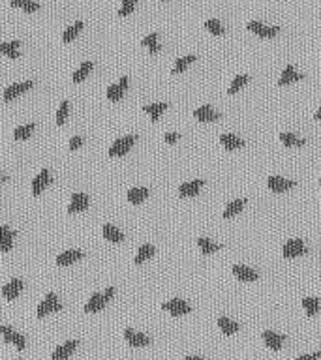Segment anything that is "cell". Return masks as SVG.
Wrapping results in <instances>:
<instances>
[{
	"label": "cell",
	"mask_w": 321,
	"mask_h": 360,
	"mask_svg": "<svg viewBox=\"0 0 321 360\" xmlns=\"http://www.w3.org/2000/svg\"><path fill=\"white\" fill-rule=\"evenodd\" d=\"M23 287H25V283H23V280H19V278H15V280H11L10 283H6V285L2 287V297L6 298V300H15V298L21 295Z\"/></svg>",
	"instance_id": "7"
},
{
	"label": "cell",
	"mask_w": 321,
	"mask_h": 360,
	"mask_svg": "<svg viewBox=\"0 0 321 360\" xmlns=\"http://www.w3.org/2000/svg\"><path fill=\"white\" fill-rule=\"evenodd\" d=\"M278 137L284 147H304V145H306L304 139L297 137V135H293V133H280Z\"/></svg>",
	"instance_id": "31"
},
{
	"label": "cell",
	"mask_w": 321,
	"mask_h": 360,
	"mask_svg": "<svg viewBox=\"0 0 321 360\" xmlns=\"http://www.w3.org/2000/svg\"><path fill=\"white\" fill-rule=\"evenodd\" d=\"M184 360H205V359H201V357H186Z\"/></svg>",
	"instance_id": "51"
},
{
	"label": "cell",
	"mask_w": 321,
	"mask_h": 360,
	"mask_svg": "<svg viewBox=\"0 0 321 360\" xmlns=\"http://www.w3.org/2000/svg\"><path fill=\"white\" fill-rule=\"evenodd\" d=\"M102 295H104V300H106V302H109V300L113 298V295H115V287H107L106 293H102Z\"/></svg>",
	"instance_id": "48"
},
{
	"label": "cell",
	"mask_w": 321,
	"mask_h": 360,
	"mask_svg": "<svg viewBox=\"0 0 321 360\" xmlns=\"http://www.w3.org/2000/svg\"><path fill=\"white\" fill-rule=\"evenodd\" d=\"M244 205H246V199H235V201H231L227 206H225L224 218L225 220H227V218H233L235 214H239V212L244 208Z\"/></svg>",
	"instance_id": "29"
},
{
	"label": "cell",
	"mask_w": 321,
	"mask_h": 360,
	"mask_svg": "<svg viewBox=\"0 0 321 360\" xmlns=\"http://www.w3.org/2000/svg\"><path fill=\"white\" fill-rule=\"evenodd\" d=\"M165 143L167 145H173V143H177L179 141V133H175V131H171V133H165Z\"/></svg>",
	"instance_id": "46"
},
{
	"label": "cell",
	"mask_w": 321,
	"mask_h": 360,
	"mask_svg": "<svg viewBox=\"0 0 321 360\" xmlns=\"http://www.w3.org/2000/svg\"><path fill=\"white\" fill-rule=\"evenodd\" d=\"M321 359V353L318 351V353H310V355H302V357H299L297 360H318Z\"/></svg>",
	"instance_id": "47"
},
{
	"label": "cell",
	"mask_w": 321,
	"mask_h": 360,
	"mask_svg": "<svg viewBox=\"0 0 321 360\" xmlns=\"http://www.w3.org/2000/svg\"><path fill=\"white\" fill-rule=\"evenodd\" d=\"M13 332H15V330L10 329L8 325H2V327H0V334H2V338H4V341H6V343H11Z\"/></svg>",
	"instance_id": "43"
},
{
	"label": "cell",
	"mask_w": 321,
	"mask_h": 360,
	"mask_svg": "<svg viewBox=\"0 0 321 360\" xmlns=\"http://www.w3.org/2000/svg\"><path fill=\"white\" fill-rule=\"evenodd\" d=\"M197 246H199V250L203 252V255H211L222 248L220 244L213 242V240H209V238H199V240H197Z\"/></svg>",
	"instance_id": "33"
},
{
	"label": "cell",
	"mask_w": 321,
	"mask_h": 360,
	"mask_svg": "<svg viewBox=\"0 0 321 360\" xmlns=\"http://www.w3.org/2000/svg\"><path fill=\"white\" fill-rule=\"evenodd\" d=\"M147 197H149V190L147 188H132L128 191V201L132 205H141Z\"/></svg>",
	"instance_id": "27"
},
{
	"label": "cell",
	"mask_w": 321,
	"mask_h": 360,
	"mask_svg": "<svg viewBox=\"0 0 321 360\" xmlns=\"http://www.w3.org/2000/svg\"><path fill=\"white\" fill-rule=\"evenodd\" d=\"M106 96H107V100H109V102H120V100H122V96H124V90H122L118 85H111V86H107Z\"/></svg>",
	"instance_id": "37"
},
{
	"label": "cell",
	"mask_w": 321,
	"mask_h": 360,
	"mask_svg": "<svg viewBox=\"0 0 321 360\" xmlns=\"http://www.w3.org/2000/svg\"><path fill=\"white\" fill-rule=\"evenodd\" d=\"M102 234H104V238L109 240V242L113 244H118L124 240V234L120 229H117L115 225H104V229H102Z\"/></svg>",
	"instance_id": "22"
},
{
	"label": "cell",
	"mask_w": 321,
	"mask_h": 360,
	"mask_svg": "<svg viewBox=\"0 0 321 360\" xmlns=\"http://www.w3.org/2000/svg\"><path fill=\"white\" fill-rule=\"evenodd\" d=\"M32 86H34L32 81H25V83H15V85L8 86V88L4 90V100H6V102H11V100H15L17 96H21V94H25L27 90H30Z\"/></svg>",
	"instance_id": "9"
},
{
	"label": "cell",
	"mask_w": 321,
	"mask_h": 360,
	"mask_svg": "<svg viewBox=\"0 0 321 360\" xmlns=\"http://www.w3.org/2000/svg\"><path fill=\"white\" fill-rule=\"evenodd\" d=\"M193 117L199 122H216V120H220V113H216L211 105H201L193 111Z\"/></svg>",
	"instance_id": "15"
},
{
	"label": "cell",
	"mask_w": 321,
	"mask_h": 360,
	"mask_svg": "<svg viewBox=\"0 0 321 360\" xmlns=\"http://www.w3.org/2000/svg\"><path fill=\"white\" fill-rule=\"evenodd\" d=\"M135 4H137V0H122V4H120V10H118V15H120V17H126V15H130L132 11L135 10Z\"/></svg>",
	"instance_id": "41"
},
{
	"label": "cell",
	"mask_w": 321,
	"mask_h": 360,
	"mask_svg": "<svg viewBox=\"0 0 321 360\" xmlns=\"http://www.w3.org/2000/svg\"><path fill=\"white\" fill-rule=\"evenodd\" d=\"M88 205H90L88 195H85V193H74V195H72V203H70V206H68V214L88 210Z\"/></svg>",
	"instance_id": "12"
},
{
	"label": "cell",
	"mask_w": 321,
	"mask_h": 360,
	"mask_svg": "<svg viewBox=\"0 0 321 360\" xmlns=\"http://www.w3.org/2000/svg\"><path fill=\"white\" fill-rule=\"evenodd\" d=\"M284 339H286L284 334H278V332H274V330H263V341H265V345H267L268 349H272V351L282 349Z\"/></svg>",
	"instance_id": "14"
},
{
	"label": "cell",
	"mask_w": 321,
	"mask_h": 360,
	"mask_svg": "<svg viewBox=\"0 0 321 360\" xmlns=\"http://www.w3.org/2000/svg\"><path fill=\"white\" fill-rule=\"evenodd\" d=\"M4 180H6V175H4V173H0V184H2Z\"/></svg>",
	"instance_id": "53"
},
{
	"label": "cell",
	"mask_w": 321,
	"mask_h": 360,
	"mask_svg": "<svg viewBox=\"0 0 321 360\" xmlns=\"http://www.w3.org/2000/svg\"><path fill=\"white\" fill-rule=\"evenodd\" d=\"M10 4H11V8H23V6L27 4V0H11Z\"/></svg>",
	"instance_id": "49"
},
{
	"label": "cell",
	"mask_w": 321,
	"mask_h": 360,
	"mask_svg": "<svg viewBox=\"0 0 321 360\" xmlns=\"http://www.w3.org/2000/svg\"><path fill=\"white\" fill-rule=\"evenodd\" d=\"M13 240H15V231L8 225H0V250L4 254H8L13 248Z\"/></svg>",
	"instance_id": "13"
},
{
	"label": "cell",
	"mask_w": 321,
	"mask_h": 360,
	"mask_svg": "<svg viewBox=\"0 0 321 360\" xmlns=\"http://www.w3.org/2000/svg\"><path fill=\"white\" fill-rule=\"evenodd\" d=\"M106 300H104V295L102 293H94L90 300L85 304V313H98V311H102L104 308H106Z\"/></svg>",
	"instance_id": "20"
},
{
	"label": "cell",
	"mask_w": 321,
	"mask_h": 360,
	"mask_svg": "<svg viewBox=\"0 0 321 360\" xmlns=\"http://www.w3.org/2000/svg\"><path fill=\"white\" fill-rule=\"evenodd\" d=\"M267 186H268V190L274 191V193H284V191L291 190V188L295 186V182H293V180L282 179V177H268Z\"/></svg>",
	"instance_id": "10"
},
{
	"label": "cell",
	"mask_w": 321,
	"mask_h": 360,
	"mask_svg": "<svg viewBox=\"0 0 321 360\" xmlns=\"http://www.w3.org/2000/svg\"><path fill=\"white\" fill-rule=\"evenodd\" d=\"M220 143H222V147L225 150H237V149H242L244 147V141L241 137H237L233 133H224V135H220Z\"/></svg>",
	"instance_id": "21"
},
{
	"label": "cell",
	"mask_w": 321,
	"mask_h": 360,
	"mask_svg": "<svg viewBox=\"0 0 321 360\" xmlns=\"http://www.w3.org/2000/svg\"><path fill=\"white\" fill-rule=\"evenodd\" d=\"M161 2H169V0H161Z\"/></svg>",
	"instance_id": "54"
},
{
	"label": "cell",
	"mask_w": 321,
	"mask_h": 360,
	"mask_svg": "<svg viewBox=\"0 0 321 360\" xmlns=\"http://www.w3.org/2000/svg\"><path fill=\"white\" fill-rule=\"evenodd\" d=\"M11 345H15V349L17 351H23L27 347V338L19 334V332H13V338H11Z\"/></svg>",
	"instance_id": "42"
},
{
	"label": "cell",
	"mask_w": 321,
	"mask_h": 360,
	"mask_svg": "<svg viewBox=\"0 0 321 360\" xmlns=\"http://www.w3.org/2000/svg\"><path fill=\"white\" fill-rule=\"evenodd\" d=\"M205 180H190V182H184L179 188V195L181 197H195L199 190L203 188Z\"/></svg>",
	"instance_id": "16"
},
{
	"label": "cell",
	"mask_w": 321,
	"mask_h": 360,
	"mask_svg": "<svg viewBox=\"0 0 321 360\" xmlns=\"http://www.w3.org/2000/svg\"><path fill=\"white\" fill-rule=\"evenodd\" d=\"M32 131H34V124H25V126L15 128L13 137H15V141H25V139H28L32 135Z\"/></svg>",
	"instance_id": "36"
},
{
	"label": "cell",
	"mask_w": 321,
	"mask_h": 360,
	"mask_svg": "<svg viewBox=\"0 0 321 360\" xmlns=\"http://www.w3.org/2000/svg\"><path fill=\"white\" fill-rule=\"evenodd\" d=\"M154 246H150V244H143L139 250H137V255H135V265H141V263H145V261H149L150 257L154 255Z\"/></svg>",
	"instance_id": "30"
},
{
	"label": "cell",
	"mask_w": 321,
	"mask_h": 360,
	"mask_svg": "<svg viewBox=\"0 0 321 360\" xmlns=\"http://www.w3.org/2000/svg\"><path fill=\"white\" fill-rule=\"evenodd\" d=\"M218 327H220V330L224 332L225 336H231V334H235L237 330H239V323H235L233 319L218 317Z\"/></svg>",
	"instance_id": "28"
},
{
	"label": "cell",
	"mask_w": 321,
	"mask_h": 360,
	"mask_svg": "<svg viewBox=\"0 0 321 360\" xmlns=\"http://www.w3.org/2000/svg\"><path fill=\"white\" fill-rule=\"evenodd\" d=\"M197 58H195V54H188V56H182V58H179L177 62H175V66H173V74H182L188 66L192 62H195Z\"/></svg>",
	"instance_id": "35"
},
{
	"label": "cell",
	"mask_w": 321,
	"mask_h": 360,
	"mask_svg": "<svg viewBox=\"0 0 321 360\" xmlns=\"http://www.w3.org/2000/svg\"><path fill=\"white\" fill-rule=\"evenodd\" d=\"M77 345H79V341H77V339H70V341H66V343H62V345H58V347L53 351L51 360H68L70 357H72V353L77 349Z\"/></svg>",
	"instance_id": "6"
},
{
	"label": "cell",
	"mask_w": 321,
	"mask_h": 360,
	"mask_svg": "<svg viewBox=\"0 0 321 360\" xmlns=\"http://www.w3.org/2000/svg\"><path fill=\"white\" fill-rule=\"evenodd\" d=\"M60 309H62V304H60L58 297H56L54 293H47L45 298L40 302L38 309H36V315H38V319H43L45 315H49V313H56V311H60Z\"/></svg>",
	"instance_id": "1"
},
{
	"label": "cell",
	"mask_w": 321,
	"mask_h": 360,
	"mask_svg": "<svg viewBox=\"0 0 321 360\" xmlns=\"http://www.w3.org/2000/svg\"><path fill=\"white\" fill-rule=\"evenodd\" d=\"M19 45L21 43L17 42H6V43H0V53L6 54L8 58H11V60H17L19 58Z\"/></svg>",
	"instance_id": "24"
},
{
	"label": "cell",
	"mask_w": 321,
	"mask_h": 360,
	"mask_svg": "<svg viewBox=\"0 0 321 360\" xmlns=\"http://www.w3.org/2000/svg\"><path fill=\"white\" fill-rule=\"evenodd\" d=\"M167 107H169L167 103H152V105H143V111L149 113L152 122H158V118L161 117V113H165Z\"/></svg>",
	"instance_id": "26"
},
{
	"label": "cell",
	"mask_w": 321,
	"mask_h": 360,
	"mask_svg": "<svg viewBox=\"0 0 321 360\" xmlns=\"http://www.w3.org/2000/svg\"><path fill=\"white\" fill-rule=\"evenodd\" d=\"M49 182H51V173H49L47 169H42L40 171V175L32 180V195L34 197L42 195V191L49 186Z\"/></svg>",
	"instance_id": "11"
},
{
	"label": "cell",
	"mask_w": 321,
	"mask_h": 360,
	"mask_svg": "<svg viewBox=\"0 0 321 360\" xmlns=\"http://www.w3.org/2000/svg\"><path fill=\"white\" fill-rule=\"evenodd\" d=\"M79 259H83V252H79V250H68L64 254L56 255V265L70 266L74 265L75 261H79Z\"/></svg>",
	"instance_id": "17"
},
{
	"label": "cell",
	"mask_w": 321,
	"mask_h": 360,
	"mask_svg": "<svg viewBox=\"0 0 321 360\" xmlns=\"http://www.w3.org/2000/svg\"><path fill=\"white\" fill-rule=\"evenodd\" d=\"M302 308L306 309V313H308V317H314V315H318L321 309V300L316 297H306L302 298Z\"/></svg>",
	"instance_id": "25"
},
{
	"label": "cell",
	"mask_w": 321,
	"mask_h": 360,
	"mask_svg": "<svg viewBox=\"0 0 321 360\" xmlns=\"http://www.w3.org/2000/svg\"><path fill=\"white\" fill-rule=\"evenodd\" d=\"M23 10L27 11V13H34V11L40 10V4H38V2H34V0H27V4L23 6Z\"/></svg>",
	"instance_id": "44"
},
{
	"label": "cell",
	"mask_w": 321,
	"mask_h": 360,
	"mask_svg": "<svg viewBox=\"0 0 321 360\" xmlns=\"http://www.w3.org/2000/svg\"><path fill=\"white\" fill-rule=\"evenodd\" d=\"M124 338L132 347H147V345H150V338L147 334H141V332H135L132 329L124 330Z\"/></svg>",
	"instance_id": "8"
},
{
	"label": "cell",
	"mask_w": 321,
	"mask_h": 360,
	"mask_svg": "<svg viewBox=\"0 0 321 360\" xmlns=\"http://www.w3.org/2000/svg\"><path fill=\"white\" fill-rule=\"evenodd\" d=\"M205 28L214 34V36H222L224 34V26H222V23L218 21V19H209V21L205 23Z\"/></svg>",
	"instance_id": "38"
},
{
	"label": "cell",
	"mask_w": 321,
	"mask_h": 360,
	"mask_svg": "<svg viewBox=\"0 0 321 360\" xmlns=\"http://www.w3.org/2000/svg\"><path fill=\"white\" fill-rule=\"evenodd\" d=\"M135 141H137V135H126V137L117 139V141L111 145V149H109V156H111V158H117V156L128 154L130 150H132V147L135 145Z\"/></svg>",
	"instance_id": "2"
},
{
	"label": "cell",
	"mask_w": 321,
	"mask_h": 360,
	"mask_svg": "<svg viewBox=\"0 0 321 360\" xmlns=\"http://www.w3.org/2000/svg\"><path fill=\"white\" fill-rule=\"evenodd\" d=\"M118 86L122 88V90H126L128 88V77L124 75V77H120V83H118Z\"/></svg>",
	"instance_id": "50"
},
{
	"label": "cell",
	"mask_w": 321,
	"mask_h": 360,
	"mask_svg": "<svg viewBox=\"0 0 321 360\" xmlns=\"http://www.w3.org/2000/svg\"><path fill=\"white\" fill-rule=\"evenodd\" d=\"M161 309H165V311H169L173 317H181V315H188L190 311H192V308L190 304L186 302V300H181V298H173L169 302H163L161 304Z\"/></svg>",
	"instance_id": "3"
},
{
	"label": "cell",
	"mask_w": 321,
	"mask_h": 360,
	"mask_svg": "<svg viewBox=\"0 0 321 360\" xmlns=\"http://www.w3.org/2000/svg\"><path fill=\"white\" fill-rule=\"evenodd\" d=\"M246 83H248V75H237L235 79H233V83L229 85V90H227V92H229V94H237Z\"/></svg>",
	"instance_id": "39"
},
{
	"label": "cell",
	"mask_w": 321,
	"mask_h": 360,
	"mask_svg": "<svg viewBox=\"0 0 321 360\" xmlns=\"http://www.w3.org/2000/svg\"><path fill=\"white\" fill-rule=\"evenodd\" d=\"M316 120H321V107H320V111L316 113Z\"/></svg>",
	"instance_id": "52"
},
{
	"label": "cell",
	"mask_w": 321,
	"mask_h": 360,
	"mask_svg": "<svg viewBox=\"0 0 321 360\" xmlns=\"http://www.w3.org/2000/svg\"><path fill=\"white\" fill-rule=\"evenodd\" d=\"M320 186H321V179H320Z\"/></svg>",
	"instance_id": "55"
},
{
	"label": "cell",
	"mask_w": 321,
	"mask_h": 360,
	"mask_svg": "<svg viewBox=\"0 0 321 360\" xmlns=\"http://www.w3.org/2000/svg\"><path fill=\"white\" fill-rule=\"evenodd\" d=\"M141 45H145V47H149V51L152 54L160 53L161 45H158V34L156 32H152V34H149L147 38H143V42H141Z\"/></svg>",
	"instance_id": "32"
},
{
	"label": "cell",
	"mask_w": 321,
	"mask_h": 360,
	"mask_svg": "<svg viewBox=\"0 0 321 360\" xmlns=\"http://www.w3.org/2000/svg\"><path fill=\"white\" fill-rule=\"evenodd\" d=\"M304 75L299 74L293 66H286L284 68V72H282V75H280V79H278V85L280 86H286L289 85V83H295V81H300Z\"/></svg>",
	"instance_id": "19"
},
{
	"label": "cell",
	"mask_w": 321,
	"mask_h": 360,
	"mask_svg": "<svg viewBox=\"0 0 321 360\" xmlns=\"http://www.w3.org/2000/svg\"><path fill=\"white\" fill-rule=\"evenodd\" d=\"M246 28L250 32H254L256 36H259V38H274L280 30V26H267V25L259 21H250L246 25Z\"/></svg>",
	"instance_id": "5"
},
{
	"label": "cell",
	"mask_w": 321,
	"mask_h": 360,
	"mask_svg": "<svg viewBox=\"0 0 321 360\" xmlns=\"http://www.w3.org/2000/svg\"><path fill=\"white\" fill-rule=\"evenodd\" d=\"M81 30H83V23L77 21L75 25H72L70 28H66V30H64V34H62V42H64V43L74 42L75 36H77V34H79Z\"/></svg>",
	"instance_id": "34"
},
{
	"label": "cell",
	"mask_w": 321,
	"mask_h": 360,
	"mask_svg": "<svg viewBox=\"0 0 321 360\" xmlns=\"http://www.w3.org/2000/svg\"><path fill=\"white\" fill-rule=\"evenodd\" d=\"M306 252H308V250L304 248V242H302V240H299V238L288 240V242L284 244V248H282V255H284L286 259H295V257L304 255Z\"/></svg>",
	"instance_id": "4"
},
{
	"label": "cell",
	"mask_w": 321,
	"mask_h": 360,
	"mask_svg": "<svg viewBox=\"0 0 321 360\" xmlns=\"http://www.w3.org/2000/svg\"><path fill=\"white\" fill-rule=\"evenodd\" d=\"M81 145H83V137L81 135H74L70 139V150H77Z\"/></svg>",
	"instance_id": "45"
},
{
	"label": "cell",
	"mask_w": 321,
	"mask_h": 360,
	"mask_svg": "<svg viewBox=\"0 0 321 360\" xmlns=\"http://www.w3.org/2000/svg\"><path fill=\"white\" fill-rule=\"evenodd\" d=\"M92 68H94V64L90 62V60H86V62H83L77 70L74 72V75H72V81L74 83H83L86 77L90 75V72H92Z\"/></svg>",
	"instance_id": "23"
},
{
	"label": "cell",
	"mask_w": 321,
	"mask_h": 360,
	"mask_svg": "<svg viewBox=\"0 0 321 360\" xmlns=\"http://www.w3.org/2000/svg\"><path fill=\"white\" fill-rule=\"evenodd\" d=\"M68 113H70V103L68 102H62L58 111H56V126H62L68 118Z\"/></svg>",
	"instance_id": "40"
},
{
	"label": "cell",
	"mask_w": 321,
	"mask_h": 360,
	"mask_svg": "<svg viewBox=\"0 0 321 360\" xmlns=\"http://www.w3.org/2000/svg\"><path fill=\"white\" fill-rule=\"evenodd\" d=\"M233 276L241 282H256L257 272L254 268H248L244 265H233Z\"/></svg>",
	"instance_id": "18"
}]
</instances>
